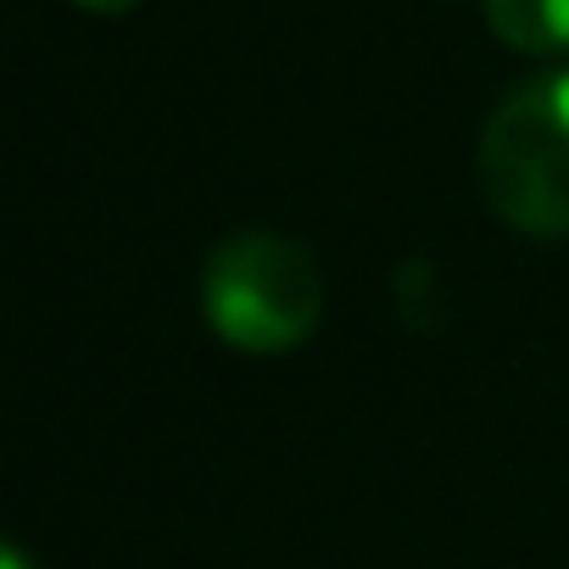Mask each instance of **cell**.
Returning <instances> with one entry per match:
<instances>
[{
    "mask_svg": "<svg viewBox=\"0 0 569 569\" xmlns=\"http://www.w3.org/2000/svg\"><path fill=\"white\" fill-rule=\"evenodd\" d=\"M73 7H84V12H96V18H118V12L140 7V0H73Z\"/></svg>",
    "mask_w": 569,
    "mask_h": 569,
    "instance_id": "277c9868",
    "label": "cell"
},
{
    "mask_svg": "<svg viewBox=\"0 0 569 569\" xmlns=\"http://www.w3.org/2000/svg\"><path fill=\"white\" fill-rule=\"evenodd\" d=\"M486 23L519 57H569V0H486Z\"/></svg>",
    "mask_w": 569,
    "mask_h": 569,
    "instance_id": "3957f363",
    "label": "cell"
},
{
    "mask_svg": "<svg viewBox=\"0 0 569 569\" xmlns=\"http://www.w3.org/2000/svg\"><path fill=\"white\" fill-rule=\"evenodd\" d=\"M0 569H29V558H23V547H7V552H0Z\"/></svg>",
    "mask_w": 569,
    "mask_h": 569,
    "instance_id": "5b68a950",
    "label": "cell"
},
{
    "mask_svg": "<svg viewBox=\"0 0 569 569\" xmlns=\"http://www.w3.org/2000/svg\"><path fill=\"white\" fill-rule=\"evenodd\" d=\"M480 196L519 234H569V68L519 84L486 118Z\"/></svg>",
    "mask_w": 569,
    "mask_h": 569,
    "instance_id": "6da1fadb",
    "label": "cell"
},
{
    "mask_svg": "<svg viewBox=\"0 0 569 569\" xmlns=\"http://www.w3.org/2000/svg\"><path fill=\"white\" fill-rule=\"evenodd\" d=\"M201 308L212 336L240 352H291L319 325V268L284 234H234L207 262Z\"/></svg>",
    "mask_w": 569,
    "mask_h": 569,
    "instance_id": "7a4b0ae2",
    "label": "cell"
}]
</instances>
